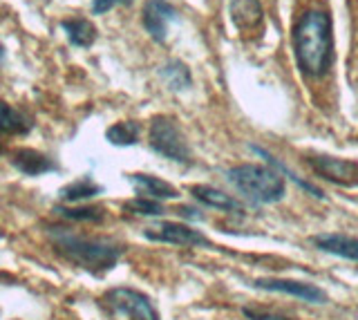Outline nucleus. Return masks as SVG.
Here are the masks:
<instances>
[{
	"label": "nucleus",
	"instance_id": "5701e85b",
	"mask_svg": "<svg viewBox=\"0 0 358 320\" xmlns=\"http://www.w3.org/2000/svg\"><path fill=\"white\" fill-rule=\"evenodd\" d=\"M244 316L249 320H294L285 314H278V312H266V309H251L246 307L244 309Z\"/></svg>",
	"mask_w": 358,
	"mask_h": 320
},
{
	"label": "nucleus",
	"instance_id": "9d476101",
	"mask_svg": "<svg viewBox=\"0 0 358 320\" xmlns=\"http://www.w3.org/2000/svg\"><path fill=\"white\" fill-rule=\"evenodd\" d=\"M9 159H11V166H14L18 173L27 175V177H38V175L52 173L59 168L48 154H43L34 148H18L11 152Z\"/></svg>",
	"mask_w": 358,
	"mask_h": 320
},
{
	"label": "nucleus",
	"instance_id": "412c9836",
	"mask_svg": "<svg viewBox=\"0 0 358 320\" xmlns=\"http://www.w3.org/2000/svg\"><path fill=\"white\" fill-rule=\"evenodd\" d=\"M123 211L132 213V215H145V217H157L164 213V204L150 200V197H134V200H128L123 204Z\"/></svg>",
	"mask_w": 358,
	"mask_h": 320
},
{
	"label": "nucleus",
	"instance_id": "6e6552de",
	"mask_svg": "<svg viewBox=\"0 0 358 320\" xmlns=\"http://www.w3.org/2000/svg\"><path fill=\"white\" fill-rule=\"evenodd\" d=\"M177 16H179L177 7L173 3H168V0H148L143 5L141 23L155 43H166L168 27H171V23H175Z\"/></svg>",
	"mask_w": 358,
	"mask_h": 320
},
{
	"label": "nucleus",
	"instance_id": "f3484780",
	"mask_svg": "<svg viewBox=\"0 0 358 320\" xmlns=\"http://www.w3.org/2000/svg\"><path fill=\"white\" fill-rule=\"evenodd\" d=\"M103 193V189L90 177H81L76 182H70L65 184L63 189L59 191V200L67 202V204H81V202H87L92 200V197L101 195Z\"/></svg>",
	"mask_w": 358,
	"mask_h": 320
},
{
	"label": "nucleus",
	"instance_id": "1a4fd4ad",
	"mask_svg": "<svg viewBox=\"0 0 358 320\" xmlns=\"http://www.w3.org/2000/svg\"><path fill=\"white\" fill-rule=\"evenodd\" d=\"M255 286H260L264 291H278V293H287L294 296L302 303H313V305H324L327 303V293H324L320 286L302 282V280H287V278H260L255 280Z\"/></svg>",
	"mask_w": 358,
	"mask_h": 320
},
{
	"label": "nucleus",
	"instance_id": "7ed1b4c3",
	"mask_svg": "<svg viewBox=\"0 0 358 320\" xmlns=\"http://www.w3.org/2000/svg\"><path fill=\"white\" fill-rule=\"evenodd\" d=\"M227 180L246 200L257 204H273L285 197L287 184L280 173L260 163H240L227 170Z\"/></svg>",
	"mask_w": 358,
	"mask_h": 320
},
{
	"label": "nucleus",
	"instance_id": "6ab92c4d",
	"mask_svg": "<svg viewBox=\"0 0 358 320\" xmlns=\"http://www.w3.org/2000/svg\"><path fill=\"white\" fill-rule=\"evenodd\" d=\"M106 139L112 146H134L139 141V124L137 121H119L106 130Z\"/></svg>",
	"mask_w": 358,
	"mask_h": 320
},
{
	"label": "nucleus",
	"instance_id": "b1692460",
	"mask_svg": "<svg viewBox=\"0 0 358 320\" xmlns=\"http://www.w3.org/2000/svg\"><path fill=\"white\" fill-rule=\"evenodd\" d=\"M5 45H3V43H0V65H3V61H5Z\"/></svg>",
	"mask_w": 358,
	"mask_h": 320
},
{
	"label": "nucleus",
	"instance_id": "aec40b11",
	"mask_svg": "<svg viewBox=\"0 0 358 320\" xmlns=\"http://www.w3.org/2000/svg\"><path fill=\"white\" fill-rule=\"evenodd\" d=\"M54 213L72 219V222H101L106 217V211L101 206H56Z\"/></svg>",
	"mask_w": 358,
	"mask_h": 320
},
{
	"label": "nucleus",
	"instance_id": "2eb2a0df",
	"mask_svg": "<svg viewBox=\"0 0 358 320\" xmlns=\"http://www.w3.org/2000/svg\"><path fill=\"white\" fill-rule=\"evenodd\" d=\"M61 29L65 31V36H67V41H70V45L81 48V50L92 48L96 36H99V29L94 27L92 20L76 18V16L61 20Z\"/></svg>",
	"mask_w": 358,
	"mask_h": 320
},
{
	"label": "nucleus",
	"instance_id": "423d86ee",
	"mask_svg": "<svg viewBox=\"0 0 358 320\" xmlns=\"http://www.w3.org/2000/svg\"><path fill=\"white\" fill-rule=\"evenodd\" d=\"M307 163L311 170L331 184L345 186V189H358V161L331 157V154H307Z\"/></svg>",
	"mask_w": 358,
	"mask_h": 320
},
{
	"label": "nucleus",
	"instance_id": "f03ea898",
	"mask_svg": "<svg viewBox=\"0 0 358 320\" xmlns=\"http://www.w3.org/2000/svg\"><path fill=\"white\" fill-rule=\"evenodd\" d=\"M48 238L54 251L67 262L76 264L90 273H106L115 269L121 258V247L106 238H92L74 233L70 228H50Z\"/></svg>",
	"mask_w": 358,
	"mask_h": 320
},
{
	"label": "nucleus",
	"instance_id": "39448f33",
	"mask_svg": "<svg viewBox=\"0 0 358 320\" xmlns=\"http://www.w3.org/2000/svg\"><path fill=\"white\" fill-rule=\"evenodd\" d=\"M103 303L110 307V312L132 320H159L150 298L137 289H130V286H117V289L108 291Z\"/></svg>",
	"mask_w": 358,
	"mask_h": 320
},
{
	"label": "nucleus",
	"instance_id": "4be33fe9",
	"mask_svg": "<svg viewBox=\"0 0 358 320\" xmlns=\"http://www.w3.org/2000/svg\"><path fill=\"white\" fill-rule=\"evenodd\" d=\"M134 0H92V14L94 16H103L108 14L110 9H115V7H121V5H132Z\"/></svg>",
	"mask_w": 358,
	"mask_h": 320
},
{
	"label": "nucleus",
	"instance_id": "f8f14e48",
	"mask_svg": "<svg viewBox=\"0 0 358 320\" xmlns=\"http://www.w3.org/2000/svg\"><path fill=\"white\" fill-rule=\"evenodd\" d=\"M311 245L324 253H331V256L358 262V238L345 233H322L311 238Z\"/></svg>",
	"mask_w": 358,
	"mask_h": 320
},
{
	"label": "nucleus",
	"instance_id": "0eeeda50",
	"mask_svg": "<svg viewBox=\"0 0 358 320\" xmlns=\"http://www.w3.org/2000/svg\"><path fill=\"white\" fill-rule=\"evenodd\" d=\"M143 235L152 242H164V245H175V247H208L210 245L208 238H204L199 231L182 222H159L150 228H145Z\"/></svg>",
	"mask_w": 358,
	"mask_h": 320
},
{
	"label": "nucleus",
	"instance_id": "4468645a",
	"mask_svg": "<svg viewBox=\"0 0 358 320\" xmlns=\"http://www.w3.org/2000/svg\"><path fill=\"white\" fill-rule=\"evenodd\" d=\"M190 195L208 208H217V211H224V213H242V204L235 200V197L215 189V186L195 184V186H190Z\"/></svg>",
	"mask_w": 358,
	"mask_h": 320
},
{
	"label": "nucleus",
	"instance_id": "dca6fc26",
	"mask_svg": "<svg viewBox=\"0 0 358 320\" xmlns=\"http://www.w3.org/2000/svg\"><path fill=\"white\" fill-rule=\"evenodd\" d=\"M31 119L7 101H0V135H27Z\"/></svg>",
	"mask_w": 358,
	"mask_h": 320
},
{
	"label": "nucleus",
	"instance_id": "f257e3e1",
	"mask_svg": "<svg viewBox=\"0 0 358 320\" xmlns=\"http://www.w3.org/2000/svg\"><path fill=\"white\" fill-rule=\"evenodd\" d=\"M296 63L302 74L322 76L334 63V36L331 18L327 12L309 9L300 16L294 29Z\"/></svg>",
	"mask_w": 358,
	"mask_h": 320
},
{
	"label": "nucleus",
	"instance_id": "ddd939ff",
	"mask_svg": "<svg viewBox=\"0 0 358 320\" xmlns=\"http://www.w3.org/2000/svg\"><path fill=\"white\" fill-rule=\"evenodd\" d=\"M231 20L240 31H253L262 25V5L260 0H229Z\"/></svg>",
	"mask_w": 358,
	"mask_h": 320
},
{
	"label": "nucleus",
	"instance_id": "20e7f679",
	"mask_svg": "<svg viewBox=\"0 0 358 320\" xmlns=\"http://www.w3.org/2000/svg\"><path fill=\"white\" fill-rule=\"evenodd\" d=\"M148 141H150V148L157 154H162V157L177 161V163H190V146L182 128H179V124L173 117H166V115L152 117Z\"/></svg>",
	"mask_w": 358,
	"mask_h": 320
},
{
	"label": "nucleus",
	"instance_id": "9b49d317",
	"mask_svg": "<svg viewBox=\"0 0 358 320\" xmlns=\"http://www.w3.org/2000/svg\"><path fill=\"white\" fill-rule=\"evenodd\" d=\"M128 182L134 186V191L141 197H150V200L164 202V200H177L179 191L173 184H168L155 175H145V173H132L128 175Z\"/></svg>",
	"mask_w": 358,
	"mask_h": 320
},
{
	"label": "nucleus",
	"instance_id": "a211bd4d",
	"mask_svg": "<svg viewBox=\"0 0 358 320\" xmlns=\"http://www.w3.org/2000/svg\"><path fill=\"white\" fill-rule=\"evenodd\" d=\"M159 76L164 79V83L175 92H184L193 83V76H190L188 65H184L182 61H168L166 65H162Z\"/></svg>",
	"mask_w": 358,
	"mask_h": 320
}]
</instances>
